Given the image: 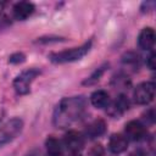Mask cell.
<instances>
[{
	"label": "cell",
	"instance_id": "obj_1",
	"mask_svg": "<svg viewBox=\"0 0 156 156\" xmlns=\"http://www.w3.org/2000/svg\"><path fill=\"white\" fill-rule=\"evenodd\" d=\"M87 110V100L84 96L63 98L54 110L52 123L58 129H66L79 121Z\"/></svg>",
	"mask_w": 156,
	"mask_h": 156
},
{
	"label": "cell",
	"instance_id": "obj_2",
	"mask_svg": "<svg viewBox=\"0 0 156 156\" xmlns=\"http://www.w3.org/2000/svg\"><path fill=\"white\" fill-rule=\"evenodd\" d=\"M91 44H93L91 40H89V41H87V43H84L77 48H72V49L58 51V52H51L49 55V60L56 65L78 61V60L83 58L89 52V50L91 49Z\"/></svg>",
	"mask_w": 156,
	"mask_h": 156
},
{
	"label": "cell",
	"instance_id": "obj_3",
	"mask_svg": "<svg viewBox=\"0 0 156 156\" xmlns=\"http://www.w3.org/2000/svg\"><path fill=\"white\" fill-rule=\"evenodd\" d=\"M23 129V121L18 117L11 118L0 127V149L15 140Z\"/></svg>",
	"mask_w": 156,
	"mask_h": 156
},
{
	"label": "cell",
	"instance_id": "obj_4",
	"mask_svg": "<svg viewBox=\"0 0 156 156\" xmlns=\"http://www.w3.org/2000/svg\"><path fill=\"white\" fill-rule=\"evenodd\" d=\"M40 74V71L37 68H28L23 72H21L13 80L12 85L15 91L18 95H26L30 90V85L34 82V79Z\"/></svg>",
	"mask_w": 156,
	"mask_h": 156
},
{
	"label": "cell",
	"instance_id": "obj_5",
	"mask_svg": "<svg viewBox=\"0 0 156 156\" xmlns=\"http://www.w3.org/2000/svg\"><path fill=\"white\" fill-rule=\"evenodd\" d=\"M134 101L138 105H147L155 98V83L154 82H143L134 88L133 91Z\"/></svg>",
	"mask_w": 156,
	"mask_h": 156
},
{
	"label": "cell",
	"instance_id": "obj_6",
	"mask_svg": "<svg viewBox=\"0 0 156 156\" xmlns=\"http://www.w3.org/2000/svg\"><path fill=\"white\" fill-rule=\"evenodd\" d=\"M130 107L129 99L124 94H119L113 101H110L106 107V112L112 118H119L123 113H126Z\"/></svg>",
	"mask_w": 156,
	"mask_h": 156
},
{
	"label": "cell",
	"instance_id": "obj_7",
	"mask_svg": "<svg viewBox=\"0 0 156 156\" xmlns=\"http://www.w3.org/2000/svg\"><path fill=\"white\" fill-rule=\"evenodd\" d=\"M147 130L146 127L144 126V123H141L140 121H135L132 119L128 123H126L124 127V135L127 136L128 140H133V141H140L143 139L146 138Z\"/></svg>",
	"mask_w": 156,
	"mask_h": 156
},
{
	"label": "cell",
	"instance_id": "obj_8",
	"mask_svg": "<svg viewBox=\"0 0 156 156\" xmlns=\"http://www.w3.org/2000/svg\"><path fill=\"white\" fill-rule=\"evenodd\" d=\"M63 145L72 154H78L85 145V136L77 130H68L63 138Z\"/></svg>",
	"mask_w": 156,
	"mask_h": 156
},
{
	"label": "cell",
	"instance_id": "obj_9",
	"mask_svg": "<svg viewBox=\"0 0 156 156\" xmlns=\"http://www.w3.org/2000/svg\"><path fill=\"white\" fill-rule=\"evenodd\" d=\"M34 5L32 2L28 1H20L16 2L12 7V15L13 18L18 20V21H24L27 20L29 16H32V13L34 12Z\"/></svg>",
	"mask_w": 156,
	"mask_h": 156
},
{
	"label": "cell",
	"instance_id": "obj_10",
	"mask_svg": "<svg viewBox=\"0 0 156 156\" xmlns=\"http://www.w3.org/2000/svg\"><path fill=\"white\" fill-rule=\"evenodd\" d=\"M128 139L124 134H121V133H116V134H112L110 140H108V149L112 154H122L127 150L128 147Z\"/></svg>",
	"mask_w": 156,
	"mask_h": 156
},
{
	"label": "cell",
	"instance_id": "obj_11",
	"mask_svg": "<svg viewBox=\"0 0 156 156\" xmlns=\"http://www.w3.org/2000/svg\"><path fill=\"white\" fill-rule=\"evenodd\" d=\"M155 44V30L151 27L144 28L138 37V45L143 50L151 51Z\"/></svg>",
	"mask_w": 156,
	"mask_h": 156
},
{
	"label": "cell",
	"instance_id": "obj_12",
	"mask_svg": "<svg viewBox=\"0 0 156 156\" xmlns=\"http://www.w3.org/2000/svg\"><path fill=\"white\" fill-rule=\"evenodd\" d=\"M106 132V123L104 119H95L93 122H90L87 128H85V134L84 136L89 138V139H95L101 136L104 133Z\"/></svg>",
	"mask_w": 156,
	"mask_h": 156
},
{
	"label": "cell",
	"instance_id": "obj_13",
	"mask_svg": "<svg viewBox=\"0 0 156 156\" xmlns=\"http://www.w3.org/2000/svg\"><path fill=\"white\" fill-rule=\"evenodd\" d=\"M110 101H111V99H110L108 93L102 89L95 90L90 95V104L96 108H106L108 106Z\"/></svg>",
	"mask_w": 156,
	"mask_h": 156
},
{
	"label": "cell",
	"instance_id": "obj_14",
	"mask_svg": "<svg viewBox=\"0 0 156 156\" xmlns=\"http://www.w3.org/2000/svg\"><path fill=\"white\" fill-rule=\"evenodd\" d=\"M45 149H46L48 156H62L63 146L61 141L55 136H49L45 140Z\"/></svg>",
	"mask_w": 156,
	"mask_h": 156
},
{
	"label": "cell",
	"instance_id": "obj_15",
	"mask_svg": "<svg viewBox=\"0 0 156 156\" xmlns=\"http://www.w3.org/2000/svg\"><path fill=\"white\" fill-rule=\"evenodd\" d=\"M111 84H112V87H115L116 89H119V90L128 89L130 87V79L126 73L119 72V73H117L112 77Z\"/></svg>",
	"mask_w": 156,
	"mask_h": 156
},
{
	"label": "cell",
	"instance_id": "obj_16",
	"mask_svg": "<svg viewBox=\"0 0 156 156\" xmlns=\"http://www.w3.org/2000/svg\"><path fill=\"white\" fill-rule=\"evenodd\" d=\"M122 63L126 67H130V68H135L139 67L140 63V57L138 54L133 52V51H128L122 56Z\"/></svg>",
	"mask_w": 156,
	"mask_h": 156
},
{
	"label": "cell",
	"instance_id": "obj_17",
	"mask_svg": "<svg viewBox=\"0 0 156 156\" xmlns=\"http://www.w3.org/2000/svg\"><path fill=\"white\" fill-rule=\"evenodd\" d=\"M106 67H107V65H104V66H100L99 68H96V69L83 82V84H84V85H93V84H95L96 82H99V79H100V77L104 74Z\"/></svg>",
	"mask_w": 156,
	"mask_h": 156
},
{
	"label": "cell",
	"instance_id": "obj_18",
	"mask_svg": "<svg viewBox=\"0 0 156 156\" xmlns=\"http://www.w3.org/2000/svg\"><path fill=\"white\" fill-rule=\"evenodd\" d=\"M87 156H105V149L101 144H94L89 150Z\"/></svg>",
	"mask_w": 156,
	"mask_h": 156
},
{
	"label": "cell",
	"instance_id": "obj_19",
	"mask_svg": "<svg viewBox=\"0 0 156 156\" xmlns=\"http://www.w3.org/2000/svg\"><path fill=\"white\" fill-rule=\"evenodd\" d=\"M24 60H26V56H24V54H22V52H15V54H12V55L9 57V62L12 63V65L22 63V62H24Z\"/></svg>",
	"mask_w": 156,
	"mask_h": 156
},
{
	"label": "cell",
	"instance_id": "obj_20",
	"mask_svg": "<svg viewBox=\"0 0 156 156\" xmlns=\"http://www.w3.org/2000/svg\"><path fill=\"white\" fill-rule=\"evenodd\" d=\"M143 119H144V126L145 124H152L155 122V110L154 108H149L144 115H143Z\"/></svg>",
	"mask_w": 156,
	"mask_h": 156
},
{
	"label": "cell",
	"instance_id": "obj_21",
	"mask_svg": "<svg viewBox=\"0 0 156 156\" xmlns=\"http://www.w3.org/2000/svg\"><path fill=\"white\" fill-rule=\"evenodd\" d=\"M154 6H155V2L154 1H145V2L141 4L140 10H141V12L145 13V12H149V11L154 10Z\"/></svg>",
	"mask_w": 156,
	"mask_h": 156
},
{
	"label": "cell",
	"instance_id": "obj_22",
	"mask_svg": "<svg viewBox=\"0 0 156 156\" xmlns=\"http://www.w3.org/2000/svg\"><path fill=\"white\" fill-rule=\"evenodd\" d=\"M146 66L150 68V69H155V52L151 50L150 51V55L147 56L146 58Z\"/></svg>",
	"mask_w": 156,
	"mask_h": 156
},
{
	"label": "cell",
	"instance_id": "obj_23",
	"mask_svg": "<svg viewBox=\"0 0 156 156\" xmlns=\"http://www.w3.org/2000/svg\"><path fill=\"white\" fill-rule=\"evenodd\" d=\"M130 156H144V152L141 150H136L133 154H130Z\"/></svg>",
	"mask_w": 156,
	"mask_h": 156
},
{
	"label": "cell",
	"instance_id": "obj_24",
	"mask_svg": "<svg viewBox=\"0 0 156 156\" xmlns=\"http://www.w3.org/2000/svg\"><path fill=\"white\" fill-rule=\"evenodd\" d=\"M27 156H41V154H40V152H38V151H33V152L28 154Z\"/></svg>",
	"mask_w": 156,
	"mask_h": 156
},
{
	"label": "cell",
	"instance_id": "obj_25",
	"mask_svg": "<svg viewBox=\"0 0 156 156\" xmlns=\"http://www.w3.org/2000/svg\"><path fill=\"white\" fill-rule=\"evenodd\" d=\"M69 156H80L79 154H72V155H69Z\"/></svg>",
	"mask_w": 156,
	"mask_h": 156
},
{
	"label": "cell",
	"instance_id": "obj_26",
	"mask_svg": "<svg viewBox=\"0 0 156 156\" xmlns=\"http://www.w3.org/2000/svg\"><path fill=\"white\" fill-rule=\"evenodd\" d=\"M0 121H1V118H0Z\"/></svg>",
	"mask_w": 156,
	"mask_h": 156
}]
</instances>
